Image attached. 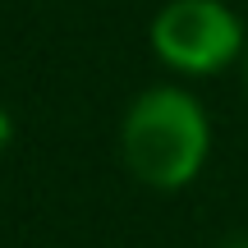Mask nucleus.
I'll list each match as a JSON object with an SVG mask.
<instances>
[{
  "mask_svg": "<svg viewBox=\"0 0 248 248\" xmlns=\"http://www.w3.org/2000/svg\"><path fill=\"white\" fill-rule=\"evenodd\" d=\"M207 147H212V129L188 92L152 88L133 97L120 129V152L133 179L152 188H184L188 179H198Z\"/></svg>",
  "mask_w": 248,
  "mask_h": 248,
  "instance_id": "1",
  "label": "nucleus"
},
{
  "mask_svg": "<svg viewBox=\"0 0 248 248\" xmlns=\"http://www.w3.org/2000/svg\"><path fill=\"white\" fill-rule=\"evenodd\" d=\"M9 138H14V120H9V110L0 106V152L9 147Z\"/></svg>",
  "mask_w": 248,
  "mask_h": 248,
  "instance_id": "3",
  "label": "nucleus"
},
{
  "mask_svg": "<svg viewBox=\"0 0 248 248\" xmlns=\"http://www.w3.org/2000/svg\"><path fill=\"white\" fill-rule=\"evenodd\" d=\"M152 51L179 74H216L244 51V28L221 0H170L152 23Z\"/></svg>",
  "mask_w": 248,
  "mask_h": 248,
  "instance_id": "2",
  "label": "nucleus"
}]
</instances>
